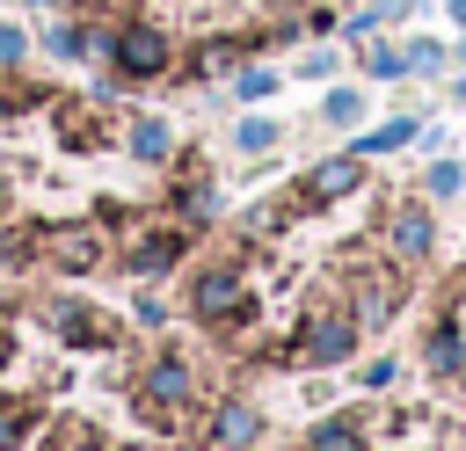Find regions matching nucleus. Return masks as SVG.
I'll return each mask as SVG.
<instances>
[{"label": "nucleus", "mask_w": 466, "mask_h": 451, "mask_svg": "<svg viewBox=\"0 0 466 451\" xmlns=\"http://www.w3.org/2000/svg\"><path fill=\"white\" fill-rule=\"evenodd\" d=\"M430 240H437V233H430V211H422V204H400V211H393V247H400V255H430Z\"/></svg>", "instance_id": "nucleus-10"}, {"label": "nucleus", "mask_w": 466, "mask_h": 451, "mask_svg": "<svg viewBox=\"0 0 466 451\" xmlns=\"http://www.w3.org/2000/svg\"><path fill=\"white\" fill-rule=\"evenodd\" d=\"M44 327L66 335L73 349H102V342H109V320H102L95 306H80V298H44Z\"/></svg>", "instance_id": "nucleus-3"}, {"label": "nucleus", "mask_w": 466, "mask_h": 451, "mask_svg": "<svg viewBox=\"0 0 466 451\" xmlns=\"http://www.w3.org/2000/svg\"><path fill=\"white\" fill-rule=\"evenodd\" d=\"M36 7H58V0H36Z\"/></svg>", "instance_id": "nucleus-28"}, {"label": "nucleus", "mask_w": 466, "mask_h": 451, "mask_svg": "<svg viewBox=\"0 0 466 451\" xmlns=\"http://www.w3.org/2000/svg\"><path fill=\"white\" fill-rule=\"evenodd\" d=\"M422 356H430V371H437V378H451V371H459V335H451V327H437Z\"/></svg>", "instance_id": "nucleus-16"}, {"label": "nucleus", "mask_w": 466, "mask_h": 451, "mask_svg": "<svg viewBox=\"0 0 466 451\" xmlns=\"http://www.w3.org/2000/svg\"><path fill=\"white\" fill-rule=\"evenodd\" d=\"M233 145H240V153H269V145H277V124H269V116H240V124H233Z\"/></svg>", "instance_id": "nucleus-14"}, {"label": "nucleus", "mask_w": 466, "mask_h": 451, "mask_svg": "<svg viewBox=\"0 0 466 451\" xmlns=\"http://www.w3.org/2000/svg\"><path fill=\"white\" fill-rule=\"evenodd\" d=\"M451 22H466V0H451Z\"/></svg>", "instance_id": "nucleus-25"}, {"label": "nucleus", "mask_w": 466, "mask_h": 451, "mask_svg": "<svg viewBox=\"0 0 466 451\" xmlns=\"http://www.w3.org/2000/svg\"><path fill=\"white\" fill-rule=\"evenodd\" d=\"M138 407H146L153 422H189V407H197V378H189V364L153 356L146 378H138Z\"/></svg>", "instance_id": "nucleus-2"}, {"label": "nucleus", "mask_w": 466, "mask_h": 451, "mask_svg": "<svg viewBox=\"0 0 466 451\" xmlns=\"http://www.w3.org/2000/svg\"><path fill=\"white\" fill-rule=\"evenodd\" d=\"M306 451H364V429H357L350 415H335V422H320V429L306 436Z\"/></svg>", "instance_id": "nucleus-12"}, {"label": "nucleus", "mask_w": 466, "mask_h": 451, "mask_svg": "<svg viewBox=\"0 0 466 451\" xmlns=\"http://www.w3.org/2000/svg\"><path fill=\"white\" fill-rule=\"evenodd\" d=\"M459 102H466V80H459Z\"/></svg>", "instance_id": "nucleus-27"}, {"label": "nucleus", "mask_w": 466, "mask_h": 451, "mask_svg": "<svg viewBox=\"0 0 466 451\" xmlns=\"http://www.w3.org/2000/svg\"><path fill=\"white\" fill-rule=\"evenodd\" d=\"M22 51H29V36H22V29H15V22H0V65H15V58H22Z\"/></svg>", "instance_id": "nucleus-24"}, {"label": "nucleus", "mask_w": 466, "mask_h": 451, "mask_svg": "<svg viewBox=\"0 0 466 451\" xmlns=\"http://www.w3.org/2000/svg\"><path fill=\"white\" fill-rule=\"evenodd\" d=\"M408 131H415V124H408V116H393V124H379V131L364 138V153H386V145H400Z\"/></svg>", "instance_id": "nucleus-22"}, {"label": "nucleus", "mask_w": 466, "mask_h": 451, "mask_svg": "<svg viewBox=\"0 0 466 451\" xmlns=\"http://www.w3.org/2000/svg\"><path fill=\"white\" fill-rule=\"evenodd\" d=\"M102 51L116 58V73H124V80H160V73L175 65V44H167V29H153V22H124V29H116Z\"/></svg>", "instance_id": "nucleus-1"}, {"label": "nucleus", "mask_w": 466, "mask_h": 451, "mask_svg": "<svg viewBox=\"0 0 466 451\" xmlns=\"http://www.w3.org/2000/svg\"><path fill=\"white\" fill-rule=\"evenodd\" d=\"M189 313L211 320V327L233 320V313H240V269H204V276L189 284Z\"/></svg>", "instance_id": "nucleus-5"}, {"label": "nucleus", "mask_w": 466, "mask_h": 451, "mask_svg": "<svg viewBox=\"0 0 466 451\" xmlns=\"http://www.w3.org/2000/svg\"><path fill=\"white\" fill-rule=\"evenodd\" d=\"M269 87H277V80H269V73H262V65H255V73H240V80H233V95H240V102H262V95H269Z\"/></svg>", "instance_id": "nucleus-23"}, {"label": "nucleus", "mask_w": 466, "mask_h": 451, "mask_svg": "<svg viewBox=\"0 0 466 451\" xmlns=\"http://www.w3.org/2000/svg\"><path fill=\"white\" fill-rule=\"evenodd\" d=\"M299 349H306V364H342L357 349V313H313Z\"/></svg>", "instance_id": "nucleus-4"}, {"label": "nucleus", "mask_w": 466, "mask_h": 451, "mask_svg": "<svg viewBox=\"0 0 466 451\" xmlns=\"http://www.w3.org/2000/svg\"><path fill=\"white\" fill-rule=\"evenodd\" d=\"M44 51H51V58H87V51H102V36H87L80 22H51V29H44Z\"/></svg>", "instance_id": "nucleus-11"}, {"label": "nucleus", "mask_w": 466, "mask_h": 451, "mask_svg": "<svg viewBox=\"0 0 466 451\" xmlns=\"http://www.w3.org/2000/svg\"><path fill=\"white\" fill-rule=\"evenodd\" d=\"M357 182H364V167L342 153V160H320V167L306 175V196H313V204H335V196H350Z\"/></svg>", "instance_id": "nucleus-8"}, {"label": "nucleus", "mask_w": 466, "mask_h": 451, "mask_svg": "<svg viewBox=\"0 0 466 451\" xmlns=\"http://www.w3.org/2000/svg\"><path fill=\"white\" fill-rule=\"evenodd\" d=\"M73 451H102V444H95V436H80V444H73Z\"/></svg>", "instance_id": "nucleus-26"}, {"label": "nucleus", "mask_w": 466, "mask_h": 451, "mask_svg": "<svg viewBox=\"0 0 466 451\" xmlns=\"http://www.w3.org/2000/svg\"><path fill=\"white\" fill-rule=\"evenodd\" d=\"M357 320H364V327L393 320V276H379V269H364V276H357Z\"/></svg>", "instance_id": "nucleus-9"}, {"label": "nucleus", "mask_w": 466, "mask_h": 451, "mask_svg": "<svg viewBox=\"0 0 466 451\" xmlns=\"http://www.w3.org/2000/svg\"><path fill=\"white\" fill-rule=\"evenodd\" d=\"M400 65H408V58H400L393 44H371V51H364V73H371V80H393Z\"/></svg>", "instance_id": "nucleus-19"}, {"label": "nucleus", "mask_w": 466, "mask_h": 451, "mask_svg": "<svg viewBox=\"0 0 466 451\" xmlns=\"http://www.w3.org/2000/svg\"><path fill=\"white\" fill-rule=\"evenodd\" d=\"M320 116H328V124H357V116H364V95H357V87H335V95L320 102Z\"/></svg>", "instance_id": "nucleus-17"}, {"label": "nucleus", "mask_w": 466, "mask_h": 451, "mask_svg": "<svg viewBox=\"0 0 466 451\" xmlns=\"http://www.w3.org/2000/svg\"><path fill=\"white\" fill-rule=\"evenodd\" d=\"M175 255H182V233H160V240H146V247L131 255V269H146V276H153V269H167Z\"/></svg>", "instance_id": "nucleus-15"}, {"label": "nucleus", "mask_w": 466, "mask_h": 451, "mask_svg": "<svg viewBox=\"0 0 466 451\" xmlns=\"http://www.w3.org/2000/svg\"><path fill=\"white\" fill-rule=\"evenodd\" d=\"M51 262L73 269V276L95 269V262H102V233H95V226H66V233H51Z\"/></svg>", "instance_id": "nucleus-7"}, {"label": "nucleus", "mask_w": 466, "mask_h": 451, "mask_svg": "<svg viewBox=\"0 0 466 451\" xmlns=\"http://www.w3.org/2000/svg\"><path fill=\"white\" fill-rule=\"evenodd\" d=\"M422 182H430V196H459V189H466V175H459V160H437V167H430Z\"/></svg>", "instance_id": "nucleus-20"}, {"label": "nucleus", "mask_w": 466, "mask_h": 451, "mask_svg": "<svg viewBox=\"0 0 466 451\" xmlns=\"http://www.w3.org/2000/svg\"><path fill=\"white\" fill-rule=\"evenodd\" d=\"M131 153H138V160H167V153H175V131H167L160 116H146V124L131 131Z\"/></svg>", "instance_id": "nucleus-13"}, {"label": "nucleus", "mask_w": 466, "mask_h": 451, "mask_svg": "<svg viewBox=\"0 0 466 451\" xmlns=\"http://www.w3.org/2000/svg\"><path fill=\"white\" fill-rule=\"evenodd\" d=\"M29 422H36V407H22V400H15V407H0V451H15Z\"/></svg>", "instance_id": "nucleus-18"}, {"label": "nucleus", "mask_w": 466, "mask_h": 451, "mask_svg": "<svg viewBox=\"0 0 466 451\" xmlns=\"http://www.w3.org/2000/svg\"><path fill=\"white\" fill-rule=\"evenodd\" d=\"M262 436V415H255V400H226L218 415H211V444H226V451H248Z\"/></svg>", "instance_id": "nucleus-6"}, {"label": "nucleus", "mask_w": 466, "mask_h": 451, "mask_svg": "<svg viewBox=\"0 0 466 451\" xmlns=\"http://www.w3.org/2000/svg\"><path fill=\"white\" fill-rule=\"evenodd\" d=\"M408 65H415V73H444V44H430V36L408 44Z\"/></svg>", "instance_id": "nucleus-21"}]
</instances>
